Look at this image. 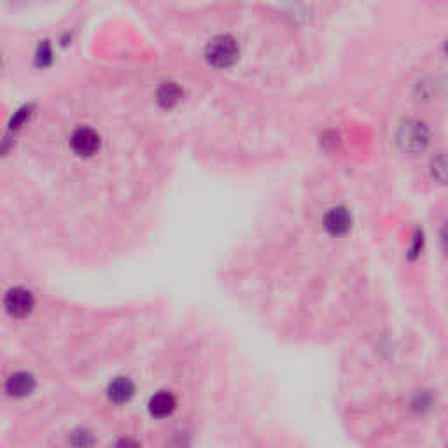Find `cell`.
<instances>
[{"mask_svg": "<svg viewBox=\"0 0 448 448\" xmlns=\"http://www.w3.org/2000/svg\"><path fill=\"white\" fill-rule=\"evenodd\" d=\"M236 56H238V48L228 35H219L207 46V60L214 67H229L235 62Z\"/></svg>", "mask_w": 448, "mask_h": 448, "instance_id": "cell-1", "label": "cell"}, {"mask_svg": "<svg viewBox=\"0 0 448 448\" xmlns=\"http://www.w3.org/2000/svg\"><path fill=\"white\" fill-rule=\"evenodd\" d=\"M35 299L28 289L13 287L4 296V308L14 319H23L34 310Z\"/></svg>", "mask_w": 448, "mask_h": 448, "instance_id": "cell-2", "label": "cell"}, {"mask_svg": "<svg viewBox=\"0 0 448 448\" xmlns=\"http://www.w3.org/2000/svg\"><path fill=\"white\" fill-rule=\"evenodd\" d=\"M400 142L403 144L405 149L408 151L424 149V146L428 144V133H426L424 125H421V123L417 121L407 123V125L401 128Z\"/></svg>", "mask_w": 448, "mask_h": 448, "instance_id": "cell-3", "label": "cell"}, {"mask_svg": "<svg viewBox=\"0 0 448 448\" xmlns=\"http://www.w3.org/2000/svg\"><path fill=\"white\" fill-rule=\"evenodd\" d=\"M70 144H72V149L79 156H91L100 147V139H98V135L91 128H79L72 135Z\"/></svg>", "mask_w": 448, "mask_h": 448, "instance_id": "cell-4", "label": "cell"}, {"mask_svg": "<svg viewBox=\"0 0 448 448\" xmlns=\"http://www.w3.org/2000/svg\"><path fill=\"white\" fill-rule=\"evenodd\" d=\"M6 393L13 398H25L35 389V380L34 376L28 375L25 372L13 373L9 379L6 380V386H4Z\"/></svg>", "mask_w": 448, "mask_h": 448, "instance_id": "cell-5", "label": "cell"}, {"mask_svg": "<svg viewBox=\"0 0 448 448\" xmlns=\"http://www.w3.org/2000/svg\"><path fill=\"white\" fill-rule=\"evenodd\" d=\"M175 407H177V401H175L174 394L167 393V391L154 394L149 401V412L156 419L170 417L174 414Z\"/></svg>", "mask_w": 448, "mask_h": 448, "instance_id": "cell-6", "label": "cell"}, {"mask_svg": "<svg viewBox=\"0 0 448 448\" xmlns=\"http://www.w3.org/2000/svg\"><path fill=\"white\" fill-rule=\"evenodd\" d=\"M326 228L334 235H341L351 228V217L344 209H333L326 217Z\"/></svg>", "mask_w": 448, "mask_h": 448, "instance_id": "cell-7", "label": "cell"}, {"mask_svg": "<svg viewBox=\"0 0 448 448\" xmlns=\"http://www.w3.org/2000/svg\"><path fill=\"white\" fill-rule=\"evenodd\" d=\"M181 88L174 83H167L160 88V93H158V100L165 105V107H170V105L177 104L181 100Z\"/></svg>", "mask_w": 448, "mask_h": 448, "instance_id": "cell-8", "label": "cell"}, {"mask_svg": "<svg viewBox=\"0 0 448 448\" xmlns=\"http://www.w3.org/2000/svg\"><path fill=\"white\" fill-rule=\"evenodd\" d=\"M133 393V386L130 383V380L126 379H119L116 380L114 383L111 386V398L118 403H123V401L128 400Z\"/></svg>", "mask_w": 448, "mask_h": 448, "instance_id": "cell-9", "label": "cell"}]
</instances>
